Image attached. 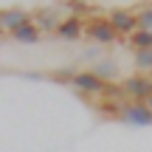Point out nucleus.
<instances>
[{
    "mask_svg": "<svg viewBox=\"0 0 152 152\" xmlns=\"http://www.w3.org/2000/svg\"><path fill=\"white\" fill-rule=\"evenodd\" d=\"M121 90L130 102H147L152 96V76L149 73H130L121 82Z\"/></svg>",
    "mask_w": 152,
    "mask_h": 152,
    "instance_id": "f257e3e1",
    "label": "nucleus"
},
{
    "mask_svg": "<svg viewBox=\"0 0 152 152\" xmlns=\"http://www.w3.org/2000/svg\"><path fill=\"white\" fill-rule=\"evenodd\" d=\"M85 37L93 39V42H99V45H113L115 39H118V34L113 31L107 17H93V20L85 23Z\"/></svg>",
    "mask_w": 152,
    "mask_h": 152,
    "instance_id": "f03ea898",
    "label": "nucleus"
},
{
    "mask_svg": "<svg viewBox=\"0 0 152 152\" xmlns=\"http://www.w3.org/2000/svg\"><path fill=\"white\" fill-rule=\"evenodd\" d=\"M71 87H73V90H79L82 96H102L104 87H107V82L99 79V76L87 68V71H76V73H73Z\"/></svg>",
    "mask_w": 152,
    "mask_h": 152,
    "instance_id": "7ed1b4c3",
    "label": "nucleus"
},
{
    "mask_svg": "<svg viewBox=\"0 0 152 152\" xmlns=\"http://www.w3.org/2000/svg\"><path fill=\"white\" fill-rule=\"evenodd\" d=\"M121 121L132 127H152V110L147 102H124L121 104Z\"/></svg>",
    "mask_w": 152,
    "mask_h": 152,
    "instance_id": "20e7f679",
    "label": "nucleus"
},
{
    "mask_svg": "<svg viewBox=\"0 0 152 152\" xmlns=\"http://www.w3.org/2000/svg\"><path fill=\"white\" fill-rule=\"evenodd\" d=\"M107 20H110V26H113V31L118 37H130L132 31H138V17L130 9H113L107 14Z\"/></svg>",
    "mask_w": 152,
    "mask_h": 152,
    "instance_id": "39448f33",
    "label": "nucleus"
},
{
    "mask_svg": "<svg viewBox=\"0 0 152 152\" xmlns=\"http://www.w3.org/2000/svg\"><path fill=\"white\" fill-rule=\"evenodd\" d=\"M54 34H56L59 39H65V42H76V39L85 37V20L76 17V14H71V17H65V20L56 26Z\"/></svg>",
    "mask_w": 152,
    "mask_h": 152,
    "instance_id": "423d86ee",
    "label": "nucleus"
},
{
    "mask_svg": "<svg viewBox=\"0 0 152 152\" xmlns=\"http://www.w3.org/2000/svg\"><path fill=\"white\" fill-rule=\"evenodd\" d=\"M26 23H31V14H28L26 9H6V11H0V26H3L6 31H17V28L26 26Z\"/></svg>",
    "mask_w": 152,
    "mask_h": 152,
    "instance_id": "0eeeda50",
    "label": "nucleus"
},
{
    "mask_svg": "<svg viewBox=\"0 0 152 152\" xmlns=\"http://www.w3.org/2000/svg\"><path fill=\"white\" fill-rule=\"evenodd\" d=\"M31 23L39 28V31H51V34H54V31H56V26H59L62 20H59V14H56V9L45 6V9H39L37 14L31 17Z\"/></svg>",
    "mask_w": 152,
    "mask_h": 152,
    "instance_id": "6e6552de",
    "label": "nucleus"
},
{
    "mask_svg": "<svg viewBox=\"0 0 152 152\" xmlns=\"http://www.w3.org/2000/svg\"><path fill=\"white\" fill-rule=\"evenodd\" d=\"M11 39H14L17 45H37L39 39H42V31H39L34 23H26V26H20L17 31H11Z\"/></svg>",
    "mask_w": 152,
    "mask_h": 152,
    "instance_id": "1a4fd4ad",
    "label": "nucleus"
},
{
    "mask_svg": "<svg viewBox=\"0 0 152 152\" xmlns=\"http://www.w3.org/2000/svg\"><path fill=\"white\" fill-rule=\"evenodd\" d=\"M127 45H130L132 51H149L152 48V31H147V28L132 31L130 37H127Z\"/></svg>",
    "mask_w": 152,
    "mask_h": 152,
    "instance_id": "9d476101",
    "label": "nucleus"
},
{
    "mask_svg": "<svg viewBox=\"0 0 152 152\" xmlns=\"http://www.w3.org/2000/svg\"><path fill=\"white\" fill-rule=\"evenodd\" d=\"M90 71L96 73L99 79H104V82H113V79H115V73H118V65H115L113 59H99L96 65L90 68Z\"/></svg>",
    "mask_w": 152,
    "mask_h": 152,
    "instance_id": "9b49d317",
    "label": "nucleus"
},
{
    "mask_svg": "<svg viewBox=\"0 0 152 152\" xmlns=\"http://www.w3.org/2000/svg\"><path fill=\"white\" fill-rule=\"evenodd\" d=\"M132 65H135V73H149L152 76V48L149 51H135Z\"/></svg>",
    "mask_w": 152,
    "mask_h": 152,
    "instance_id": "f8f14e48",
    "label": "nucleus"
},
{
    "mask_svg": "<svg viewBox=\"0 0 152 152\" xmlns=\"http://www.w3.org/2000/svg\"><path fill=\"white\" fill-rule=\"evenodd\" d=\"M135 17H138V28H147V31H152V3L141 6V9L135 11Z\"/></svg>",
    "mask_w": 152,
    "mask_h": 152,
    "instance_id": "ddd939ff",
    "label": "nucleus"
},
{
    "mask_svg": "<svg viewBox=\"0 0 152 152\" xmlns=\"http://www.w3.org/2000/svg\"><path fill=\"white\" fill-rule=\"evenodd\" d=\"M147 107H149V110H152V96H149V99H147Z\"/></svg>",
    "mask_w": 152,
    "mask_h": 152,
    "instance_id": "4468645a",
    "label": "nucleus"
},
{
    "mask_svg": "<svg viewBox=\"0 0 152 152\" xmlns=\"http://www.w3.org/2000/svg\"><path fill=\"white\" fill-rule=\"evenodd\" d=\"M3 34H6V28H3V26H0V39H3Z\"/></svg>",
    "mask_w": 152,
    "mask_h": 152,
    "instance_id": "2eb2a0df",
    "label": "nucleus"
},
{
    "mask_svg": "<svg viewBox=\"0 0 152 152\" xmlns=\"http://www.w3.org/2000/svg\"><path fill=\"white\" fill-rule=\"evenodd\" d=\"M0 45H3V39H0Z\"/></svg>",
    "mask_w": 152,
    "mask_h": 152,
    "instance_id": "dca6fc26",
    "label": "nucleus"
}]
</instances>
